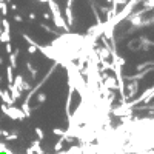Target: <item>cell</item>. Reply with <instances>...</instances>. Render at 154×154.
Returning a JSON list of instances; mask_svg holds the SVG:
<instances>
[{"instance_id": "1", "label": "cell", "mask_w": 154, "mask_h": 154, "mask_svg": "<svg viewBox=\"0 0 154 154\" xmlns=\"http://www.w3.org/2000/svg\"><path fill=\"white\" fill-rule=\"evenodd\" d=\"M48 5H49V9L53 11V16H54V22H56V25H57L59 28H62V29L69 31V26L65 23V20H63V17H62V12H60V9H59V5L54 2V0H49Z\"/></svg>"}, {"instance_id": "2", "label": "cell", "mask_w": 154, "mask_h": 154, "mask_svg": "<svg viewBox=\"0 0 154 154\" xmlns=\"http://www.w3.org/2000/svg\"><path fill=\"white\" fill-rule=\"evenodd\" d=\"M0 109H2L3 114H6L8 117H11L12 120H23V119H26V116L22 112V109L17 108V106H14V105L8 106L5 103H0Z\"/></svg>"}, {"instance_id": "3", "label": "cell", "mask_w": 154, "mask_h": 154, "mask_svg": "<svg viewBox=\"0 0 154 154\" xmlns=\"http://www.w3.org/2000/svg\"><path fill=\"white\" fill-rule=\"evenodd\" d=\"M102 79H103V86L108 89V91H116L117 89V82H116V79L112 75H106V74H103L102 75Z\"/></svg>"}, {"instance_id": "4", "label": "cell", "mask_w": 154, "mask_h": 154, "mask_svg": "<svg viewBox=\"0 0 154 154\" xmlns=\"http://www.w3.org/2000/svg\"><path fill=\"white\" fill-rule=\"evenodd\" d=\"M8 93H9V96H11V99H12V102H14V103H16V102L20 99V96H22V91H19V89L14 86V85H8Z\"/></svg>"}, {"instance_id": "5", "label": "cell", "mask_w": 154, "mask_h": 154, "mask_svg": "<svg viewBox=\"0 0 154 154\" xmlns=\"http://www.w3.org/2000/svg\"><path fill=\"white\" fill-rule=\"evenodd\" d=\"M137 89H139V83H137L136 80H133V82L130 83V86H128V96H125V100L131 99L134 94H137Z\"/></svg>"}, {"instance_id": "6", "label": "cell", "mask_w": 154, "mask_h": 154, "mask_svg": "<svg viewBox=\"0 0 154 154\" xmlns=\"http://www.w3.org/2000/svg\"><path fill=\"white\" fill-rule=\"evenodd\" d=\"M0 97H2V100H3L5 105H8V106H12V105H14V102H12V99H11V96H9V93H8V89H5V91L2 89Z\"/></svg>"}, {"instance_id": "7", "label": "cell", "mask_w": 154, "mask_h": 154, "mask_svg": "<svg viewBox=\"0 0 154 154\" xmlns=\"http://www.w3.org/2000/svg\"><path fill=\"white\" fill-rule=\"evenodd\" d=\"M23 83H25V80H23V77H22L20 74L14 77V82H12V85H14L19 91H23Z\"/></svg>"}, {"instance_id": "8", "label": "cell", "mask_w": 154, "mask_h": 154, "mask_svg": "<svg viewBox=\"0 0 154 154\" xmlns=\"http://www.w3.org/2000/svg\"><path fill=\"white\" fill-rule=\"evenodd\" d=\"M34 154H45L43 152V149H42V146H40V140H34L32 142V146L29 148Z\"/></svg>"}, {"instance_id": "9", "label": "cell", "mask_w": 154, "mask_h": 154, "mask_svg": "<svg viewBox=\"0 0 154 154\" xmlns=\"http://www.w3.org/2000/svg\"><path fill=\"white\" fill-rule=\"evenodd\" d=\"M17 54H19V49H16L14 53H11L9 54V62H11V68L14 69V68H17Z\"/></svg>"}, {"instance_id": "10", "label": "cell", "mask_w": 154, "mask_h": 154, "mask_svg": "<svg viewBox=\"0 0 154 154\" xmlns=\"http://www.w3.org/2000/svg\"><path fill=\"white\" fill-rule=\"evenodd\" d=\"M6 80H8V85H11L14 82V75H12V68L11 66H6Z\"/></svg>"}, {"instance_id": "11", "label": "cell", "mask_w": 154, "mask_h": 154, "mask_svg": "<svg viewBox=\"0 0 154 154\" xmlns=\"http://www.w3.org/2000/svg\"><path fill=\"white\" fill-rule=\"evenodd\" d=\"M9 38H11L9 32H6V31L0 32V42H2V43H9Z\"/></svg>"}, {"instance_id": "12", "label": "cell", "mask_w": 154, "mask_h": 154, "mask_svg": "<svg viewBox=\"0 0 154 154\" xmlns=\"http://www.w3.org/2000/svg\"><path fill=\"white\" fill-rule=\"evenodd\" d=\"M63 145H65V142H63L62 139H59L57 142H56V145H54V151H56V152H60V151H63Z\"/></svg>"}, {"instance_id": "13", "label": "cell", "mask_w": 154, "mask_h": 154, "mask_svg": "<svg viewBox=\"0 0 154 154\" xmlns=\"http://www.w3.org/2000/svg\"><path fill=\"white\" fill-rule=\"evenodd\" d=\"M0 12H2L3 17L8 14V5H6V2H0Z\"/></svg>"}, {"instance_id": "14", "label": "cell", "mask_w": 154, "mask_h": 154, "mask_svg": "<svg viewBox=\"0 0 154 154\" xmlns=\"http://www.w3.org/2000/svg\"><path fill=\"white\" fill-rule=\"evenodd\" d=\"M26 68H28V71L32 74V79H35V77H37V71H35V68H32L31 62H26Z\"/></svg>"}, {"instance_id": "15", "label": "cell", "mask_w": 154, "mask_h": 154, "mask_svg": "<svg viewBox=\"0 0 154 154\" xmlns=\"http://www.w3.org/2000/svg\"><path fill=\"white\" fill-rule=\"evenodd\" d=\"M35 134H37L38 140H43V137H45V133H43V130H42L40 126H37V128H35Z\"/></svg>"}, {"instance_id": "16", "label": "cell", "mask_w": 154, "mask_h": 154, "mask_svg": "<svg viewBox=\"0 0 154 154\" xmlns=\"http://www.w3.org/2000/svg\"><path fill=\"white\" fill-rule=\"evenodd\" d=\"M2 25H3V31L9 32V22L6 19H2Z\"/></svg>"}, {"instance_id": "17", "label": "cell", "mask_w": 154, "mask_h": 154, "mask_svg": "<svg viewBox=\"0 0 154 154\" xmlns=\"http://www.w3.org/2000/svg\"><path fill=\"white\" fill-rule=\"evenodd\" d=\"M37 100L40 102V103H43V102L46 100V94H45V93H38V94H37Z\"/></svg>"}, {"instance_id": "18", "label": "cell", "mask_w": 154, "mask_h": 154, "mask_svg": "<svg viewBox=\"0 0 154 154\" xmlns=\"http://www.w3.org/2000/svg\"><path fill=\"white\" fill-rule=\"evenodd\" d=\"M53 133L56 134V136H63V134H65V130H60V128H54V130H53Z\"/></svg>"}, {"instance_id": "19", "label": "cell", "mask_w": 154, "mask_h": 154, "mask_svg": "<svg viewBox=\"0 0 154 154\" xmlns=\"http://www.w3.org/2000/svg\"><path fill=\"white\" fill-rule=\"evenodd\" d=\"M37 49H38V45H31L28 48V53L29 54H34V53H37Z\"/></svg>"}, {"instance_id": "20", "label": "cell", "mask_w": 154, "mask_h": 154, "mask_svg": "<svg viewBox=\"0 0 154 154\" xmlns=\"http://www.w3.org/2000/svg\"><path fill=\"white\" fill-rule=\"evenodd\" d=\"M5 139H6V142H9V140H17V134L16 133L14 134H8Z\"/></svg>"}, {"instance_id": "21", "label": "cell", "mask_w": 154, "mask_h": 154, "mask_svg": "<svg viewBox=\"0 0 154 154\" xmlns=\"http://www.w3.org/2000/svg\"><path fill=\"white\" fill-rule=\"evenodd\" d=\"M5 49H6V53H8V54H11V53H12V46H11V43H5Z\"/></svg>"}, {"instance_id": "22", "label": "cell", "mask_w": 154, "mask_h": 154, "mask_svg": "<svg viewBox=\"0 0 154 154\" xmlns=\"http://www.w3.org/2000/svg\"><path fill=\"white\" fill-rule=\"evenodd\" d=\"M43 19H45V20H49V19H51V14H48V12H43Z\"/></svg>"}, {"instance_id": "23", "label": "cell", "mask_w": 154, "mask_h": 154, "mask_svg": "<svg viewBox=\"0 0 154 154\" xmlns=\"http://www.w3.org/2000/svg\"><path fill=\"white\" fill-rule=\"evenodd\" d=\"M14 20H16V22H19V23H20V22H23V19H22L20 16H16V17H14Z\"/></svg>"}, {"instance_id": "24", "label": "cell", "mask_w": 154, "mask_h": 154, "mask_svg": "<svg viewBox=\"0 0 154 154\" xmlns=\"http://www.w3.org/2000/svg\"><path fill=\"white\" fill-rule=\"evenodd\" d=\"M29 20H35V14H34V12H31V14H29Z\"/></svg>"}, {"instance_id": "25", "label": "cell", "mask_w": 154, "mask_h": 154, "mask_svg": "<svg viewBox=\"0 0 154 154\" xmlns=\"http://www.w3.org/2000/svg\"><path fill=\"white\" fill-rule=\"evenodd\" d=\"M11 9H12V11H17V5L12 3V5H11Z\"/></svg>"}, {"instance_id": "26", "label": "cell", "mask_w": 154, "mask_h": 154, "mask_svg": "<svg viewBox=\"0 0 154 154\" xmlns=\"http://www.w3.org/2000/svg\"><path fill=\"white\" fill-rule=\"evenodd\" d=\"M3 63H5V60H3L2 57H0V65H3Z\"/></svg>"}, {"instance_id": "27", "label": "cell", "mask_w": 154, "mask_h": 154, "mask_svg": "<svg viewBox=\"0 0 154 154\" xmlns=\"http://www.w3.org/2000/svg\"><path fill=\"white\" fill-rule=\"evenodd\" d=\"M0 32H2V29H0Z\"/></svg>"}]
</instances>
